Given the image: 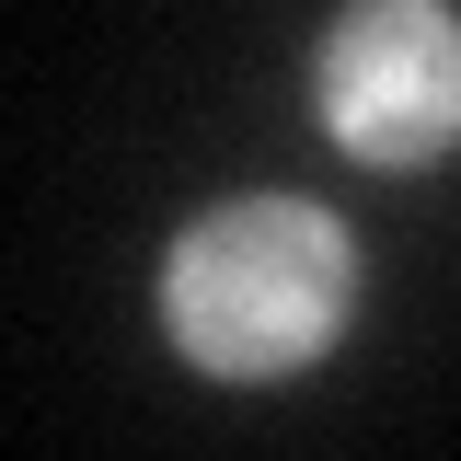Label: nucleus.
Masks as SVG:
<instances>
[{
  "label": "nucleus",
  "mask_w": 461,
  "mask_h": 461,
  "mask_svg": "<svg viewBox=\"0 0 461 461\" xmlns=\"http://www.w3.org/2000/svg\"><path fill=\"white\" fill-rule=\"evenodd\" d=\"M162 312H173V346L220 381L300 369L346 312V230L323 208H288V196H242L173 242Z\"/></svg>",
  "instance_id": "obj_1"
},
{
  "label": "nucleus",
  "mask_w": 461,
  "mask_h": 461,
  "mask_svg": "<svg viewBox=\"0 0 461 461\" xmlns=\"http://www.w3.org/2000/svg\"><path fill=\"white\" fill-rule=\"evenodd\" d=\"M323 127L357 162H438L461 139V23L438 0H346L323 35Z\"/></svg>",
  "instance_id": "obj_2"
}]
</instances>
